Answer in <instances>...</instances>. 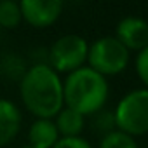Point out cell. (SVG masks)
Segmentation results:
<instances>
[{
	"label": "cell",
	"mask_w": 148,
	"mask_h": 148,
	"mask_svg": "<svg viewBox=\"0 0 148 148\" xmlns=\"http://www.w3.org/2000/svg\"><path fill=\"white\" fill-rule=\"evenodd\" d=\"M19 96L35 119H54L64 106L63 79L49 64H32L19 80Z\"/></svg>",
	"instance_id": "1"
},
{
	"label": "cell",
	"mask_w": 148,
	"mask_h": 148,
	"mask_svg": "<svg viewBox=\"0 0 148 148\" xmlns=\"http://www.w3.org/2000/svg\"><path fill=\"white\" fill-rule=\"evenodd\" d=\"M110 94L108 80L89 66L68 73L63 80V103L66 108L91 117L105 108Z\"/></svg>",
	"instance_id": "2"
},
{
	"label": "cell",
	"mask_w": 148,
	"mask_h": 148,
	"mask_svg": "<svg viewBox=\"0 0 148 148\" xmlns=\"http://www.w3.org/2000/svg\"><path fill=\"white\" fill-rule=\"evenodd\" d=\"M117 131L136 138L148 132V89L129 91L113 110Z\"/></svg>",
	"instance_id": "3"
},
{
	"label": "cell",
	"mask_w": 148,
	"mask_h": 148,
	"mask_svg": "<svg viewBox=\"0 0 148 148\" xmlns=\"http://www.w3.org/2000/svg\"><path fill=\"white\" fill-rule=\"evenodd\" d=\"M129 56L131 52L115 37L108 35L94 40L89 45L87 66L106 79L119 75L125 70V66L129 64Z\"/></svg>",
	"instance_id": "4"
},
{
	"label": "cell",
	"mask_w": 148,
	"mask_h": 148,
	"mask_svg": "<svg viewBox=\"0 0 148 148\" xmlns=\"http://www.w3.org/2000/svg\"><path fill=\"white\" fill-rule=\"evenodd\" d=\"M89 44L84 37L70 33L59 37L47 49V64L56 73H71L87 63Z\"/></svg>",
	"instance_id": "5"
},
{
	"label": "cell",
	"mask_w": 148,
	"mask_h": 148,
	"mask_svg": "<svg viewBox=\"0 0 148 148\" xmlns=\"http://www.w3.org/2000/svg\"><path fill=\"white\" fill-rule=\"evenodd\" d=\"M21 18L37 30L49 28L63 14V2L59 0H21Z\"/></svg>",
	"instance_id": "6"
},
{
	"label": "cell",
	"mask_w": 148,
	"mask_h": 148,
	"mask_svg": "<svg viewBox=\"0 0 148 148\" xmlns=\"http://www.w3.org/2000/svg\"><path fill=\"white\" fill-rule=\"evenodd\" d=\"M115 38L131 52L143 51L148 47V21L143 18H124L119 21L115 30Z\"/></svg>",
	"instance_id": "7"
},
{
	"label": "cell",
	"mask_w": 148,
	"mask_h": 148,
	"mask_svg": "<svg viewBox=\"0 0 148 148\" xmlns=\"http://www.w3.org/2000/svg\"><path fill=\"white\" fill-rule=\"evenodd\" d=\"M21 124L23 113L19 106L7 98H0V148L11 145L18 138Z\"/></svg>",
	"instance_id": "8"
},
{
	"label": "cell",
	"mask_w": 148,
	"mask_h": 148,
	"mask_svg": "<svg viewBox=\"0 0 148 148\" xmlns=\"http://www.w3.org/2000/svg\"><path fill=\"white\" fill-rule=\"evenodd\" d=\"M59 139V132L52 119H35L28 129V145L35 148H52Z\"/></svg>",
	"instance_id": "9"
},
{
	"label": "cell",
	"mask_w": 148,
	"mask_h": 148,
	"mask_svg": "<svg viewBox=\"0 0 148 148\" xmlns=\"http://www.w3.org/2000/svg\"><path fill=\"white\" fill-rule=\"evenodd\" d=\"M52 120L56 124L59 138H75V136H80L84 127H86V117H82L80 113L73 112V110H70L66 106H63V110Z\"/></svg>",
	"instance_id": "10"
},
{
	"label": "cell",
	"mask_w": 148,
	"mask_h": 148,
	"mask_svg": "<svg viewBox=\"0 0 148 148\" xmlns=\"http://www.w3.org/2000/svg\"><path fill=\"white\" fill-rule=\"evenodd\" d=\"M26 70H28V64L19 54L9 52V54H4L2 59H0V73H2L5 79L18 80V84L23 79V75L26 73Z\"/></svg>",
	"instance_id": "11"
},
{
	"label": "cell",
	"mask_w": 148,
	"mask_h": 148,
	"mask_svg": "<svg viewBox=\"0 0 148 148\" xmlns=\"http://www.w3.org/2000/svg\"><path fill=\"white\" fill-rule=\"evenodd\" d=\"M23 21L19 2L14 0H2L0 2V28L4 30H14Z\"/></svg>",
	"instance_id": "12"
},
{
	"label": "cell",
	"mask_w": 148,
	"mask_h": 148,
	"mask_svg": "<svg viewBox=\"0 0 148 148\" xmlns=\"http://www.w3.org/2000/svg\"><path fill=\"white\" fill-rule=\"evenodd\" d=\"M91 124H92L94 132H101L103 136H106V134L117 131L113 112H112V110H106V108H103V110H99L98 113L91 115Z\"/></svg>",
	"instance_id": "13"
},
{
	"label": "cell",
	"mask_w": 148,
	"mask_h": 148,
	"mask_svg": "<svg viewBox=\"0 0 148 148\" xmlns=\"http://www.w3.org/2000/svg\"><path fill=\"white\" fill-rule=\"evenodd\" d=\"M99 148H139V145L136 143L134 138H131L120 131H113L101 138Z\"/></svg>",
	"instance_id": "14"
},
{
	"label": "cell",
	"mask_w": 148,
	"mask_h": 148,
	"mask_svg": "<svg viewBox=\"0 0 148 148\" xmlns=\"http://www.w3.org/2000/svg\"><path fill=\"white\" fill-rule=\"evenodd\" d=\"M134 66H136V73H138L139 80L143 82L145 89H148V47L138 52Z\"/></svg>",
	"instance_id": "15"
},
{
	"label": "cell",
	"mask_w": 148,
	"mask_h": 148,
	"mask_svg": "<svg viewBox=\"0 0 148 148\" xmlns=\"http://www.w3.org/2000/svg\"><path fill=\"white\" fill-rule=\"evenodd\" d=\"M52 148H92V146L82 136H75V138H59Z\"/></svg>",
	"instance_id": "16"
},
{
	"label": "cell",
	"mask_w": 148,
	"mask_h": 148,
	"mask_svg": "<svg viewBox=\"0 0 148 148\" xmlns=\"http://www.w3.org/2000/svg\"><path fill=\"white\" fill-rule=\"evenodd\" d=\"M23 148H35V146H30V145H26V146H23Z\"/></svg>",
	"instance_id": "17"
}]
</instances>
